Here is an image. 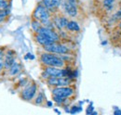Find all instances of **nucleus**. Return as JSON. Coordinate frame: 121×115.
Listing matches in <instances>:
<instances>
[{"mask_svg": "<svg viewBox=\"0 0 121 115\" xmlns=\"http://www.w3.org/2000/svg\"><path fill=\"white\" fill-rule=\"evenodd\" d=\"M39 61L44 67L45 66L58 67V68L65 67V61L60 58V56H58L57 54L46 52V51L42 52L39 55Z\"/></svg>", "mask_w": 121, "mask_h": 115, "instance_id": "1", "label": "nucleus"}, {"mask_svg": "<svg viewBox=\"0 0 121 115\" xmlns=\"http://www.w3.org/2000/svg\"><path fill=\"white\" fill-rule=\"evenodd\" d=\"M32 17L33 19L40 21L45 26L50 23V11L43 6L42 3L36 5L32 13Z\"/></svg>", "mask_w": 121, "mask_h": 115, "instance_id": "2", "label": "nucleus"}, {"mask_svg": "<svg viewBox=\"0 0 121 115\" xmlns=\"http://www.w3.org/2000/svg\"><path fill=\"white\" fill-rule=\"evenodd\" d=\"M36 94H37V85L35 81H30L23 86L22 90L20 93V98L22 100L31 102L32 100H34Z\"/></svg>", "mask_w": 121, "mask_h": 115, "instance_id": "3", "label": "nucleus"}, {"mask_svg": "<svg viewBox=\"0 0 121 115\" xmlns=\"http://www.w3.org/2000/svg\"><path fill=\"white\" fill-rule=\"evenodd\" d=\"M42 47H43V50L46 52H49L57 55H67L70 52V48L67 45L60 44V42H53Z\"/></svg>", "mask_w": 121, "mask_h": 115, "instance_id": "4", "label": "nucleus"}, {"mask_svg": "<svg viewBox=\"0 0 121 115\" xmlns=\"http://www.w3.org/2000/svg\"><path fill=\"white\" fill-rule=\"evenodd\" d=\"M51 93L53 96H57L62 99H70L75 95L76 90H75V87L71 86H57L51 89Z\"/></svg>", "mask_w": 121, "mask_h": 115, "instance_id": "5", "label": "nucleus"}, {"mask_svg": "<svg viewBox=\"0 0 121 115\" xmlns=\"http://www.w3.org/2000/svg\"><path fill=\"white\" fill-rule=\"evenodd\" d=\"M47 85L50 87H57V86H71L73 83V79H70L68 77H49L46 80Z\"/></svg>", "mask_w": 121, "mask_h": 115, "instance_id": "6", "label": "nucleus"}, {"mask_svg": "<svg viewBox=\"0 0 121 115\" xmlns=\"http://www.w3.org/2000/svg\"><path fill=\"white\" fill-rule=\"evenodd\" d=\"M41 76L45 80L48 79L49 77H60V76H63V68L45 66Z\"/></svg>", "mask_w": 121, "mask_h": 115, "instance_id": "7", "label": "nucleus"}, {"mask_svg": "<svg viewBox=\"0 0 121 115\" xmlns=\"http://www.w3.org/2000/svg\"><path fill=\"white\" fill-rule=\"evenodd\" d=\"M62 7V9L63 11L68 15L69 17H76L77 13H78V10H77V8H76V4H73V3H70L68 2L67 0H64L63 2H61V5Z\"/></svg>", "mask_w": 121, "mask_h": 115, "instance_id": "8", "label": "nucleus"}, {"mask_svg": "<svg viewBox=\"0 0 121 115\" xmlns=\"http://www.w3.org/2000/svg\"><path fill=\"white\" fill-rule=\"evenodd\" d=\"M3 59H4V63H5V69L8 70V69L15 62V60H16L14 52H13L12 50L9 49L8 51H6V52L4 53Z\"/></svg>", "mask_w": 121, "mask_h": 115, "instance_id": "9", "label": "nucleus"}, {"mask_svg": "<svg viewBox=\"0 0 121 115\" xmlns=\"http://www.w3.org/2000/svg\"><path fill=\"white\" fill-rule=\"evenodd\" d=\"M35 43L38 44L41 46H45L47 45L53 43V41L51 39H49L46 35L39 33H35Z\"/></svg>", "mask_w": 121, "mask_h": 115, "instance_id": "10", "label": "nucleus"}, {"mask_svg": "<svg viewBox=\"0 0 121 115\" xmlns=\"http://www.w3.org/2000/svg\"><path fill=\"white\" fill-rule=\"evenodd\" d=\"M68 19L64 16H60V17H56L54 18V25L56 28H58L59 30L66 28V25L68 23Z\"/></svg>", "mask_w": 121, "mask_h": 115, "instance_id": "11", "label": "nucleus"}, {"mask_svg": "<svg viewBox=\"0 0 121 115\" xmlns=\"http://www.w3.org/2000/svg\"><path fill=\"white\" fill-rule=\"evenodd\" d=\"M7 71H8V73H9V76H12V77L17 76V75H19L21 73V72H22V65L15 60V62Z\"/></svg>", "mask_w": 121, "mask_h": 115, "instance_id": "12", "label": "nucleus"}, {"mask_svg": "<svg viewBox=\"0 0 121 115\" xmlns=\"http://www.w3.org/2000/svg\"><path fill=\"white\" fill-rule=\"evenodd\" d=\"M66 29L69 32H79L80 31V26L75 21H69L67 25H66Z\"/></svg>", "mask_w": 121, "mask_h": 115, "instance_id": "13", "label": "nucleus"}, {"mask_svg": "<svg viewBox=\"0 0 121 115\" xmlns=\"http://www.w3.org/2000/svg\"><path fill=\"white\" fill-rule=\"evenodd\" d=\"M45 102V96L43 92H37L35 98L34 99V104L37 105V106H41L43 105V103Z\"/></svg>", "mask_w": 121, "mask_h": 115, "instance_id": "14", "label": "nucleus"}, {"mask_svg": "<svg viewBox=\"0 0 121 115\" xmlns=\"http://www.w3.org/2000/svg\"><path fill=\"white\" fill-rule=\"evenodd\" d=\"M42 4L49 11L57 8L56 6H55V4H54V2H53V0H42Z\"/></svg>", "mask_w": 121, "mask_h": 115, "instance_id": "15", "label": "nucleus"}, {"mask_svg": "<svg viewBox=\"0 0 121 115\" xmlns=\"http://www.w3.org/2000/svg\"><path fill=\"white\" fill-rule=\"evenodd\" d=\"M31 25H32V29H33V31H34L35 33H36L43 24H42L40 21H36V20L33 19V20H32V23H31Z\"/></svg>", "mask_w": 121, "mask_h": 115, "instance_id": "16", "label": "nucleus"}, {"mask_svg": "<svg viewBox=\"0 0 121 115\" xmlns=\"http://www.w3.org/2000/svg\"><path fill=\"white\" fill-rule=\"evenodd\" d=\"M9 13H10V11H9V8H7V9H0V23H2L8 18V16L9 15Z\"/></svg>", "mask_w": 121, "mask_h": 115, "instance_id": "17", "label": "nucleus"}, {"mask_svg": "<svg viewBox=\"0 0 121 115\" xmlns=\"http://www.w3.org/2000/svg\"><path fill=\"white\" fill-rule=\"evenodd\" d=\"M10 6L9 0H0V9H7Z\"/></svg>", "mask_w": 121, "mask_h": 115, "instance_id": "18", "label": "nucleus"}, {"mask_svg": "<svg viewBox=\"0 0 121 115\" xmlns=\"http://www.w3.org/2000/svg\"><path fill=\"white\" fill-rule=\"evenodd\" d=\"M114 2H115V0H104L103 6H104L105 8H110L113 6Z\"/></svg>", "mask_w": 121, "mask_h": 115, "instance_id": "19", "label": "nucleus"}, {"mask_svg": "<svg viewBox=\"0 0 121 115\" xmlns=\"http://www.w3.org/2000/svg\"><path fill=\"white\" fill-rule=\"evenodd\" d=\"M4 70H5V63H4L3 58H0V74L3 72Z\"/></svg>", "mask_w": 121, "mask_h": 115, "instance_id": "20", "label": "nucleus"}, {"mask_svg": "<svg viewBox=\"0 0 121 115\" xmlns=\"http://www.w3.org/2000/svg\"><path fill=\"white\" fill-rule=\"evenodd\" d=\"M81 107H73L70 111L71 113H76V112H78V111H81Z\"/></svg>", "mask_w": 121, "mask_h": 115, "instance_id": "21", "label": "nucleus"}, {"mask_svg": "<svg viewBox=\"0 0 121 115\" xmlns=\"http://www.w3.org/2000/svg\"><path fill=\"white\" fill-rule=\"evenodd\" d=\"M53 2H54V4H55V6H56V8H59L60 5H61V0H53Z\"/></svg>", "mask_w": 121, "mask_h": 115, "instance_id": "22", "label": "nucleus"}, {"mask_svg": "<svg viewBox=\"0 0 121 115\" xmlns=\"http://www.w3.org/2000/svg\"><path fill=\"white\" fill-rule=\"evenodd\" d=\"M91 113H93V107L91 105L89 109H87V114H91Z\"/></svg>", "mask_w": 121, "mask_h": 115, "instance_id": "23", "label": "nucleus"}, {"mask_svg": "<svg viewBox=\"0 0 121 115\" xmlns=\"http://www.w3.org/2000/svg\"><path fill=\"white\" fill-rule=\"evenodd\" d=\"M4 53H5V50L3 47H0V58L4 57Z\"/></svg>", "mask_w": 121, "mask_h": 115, "instance_id": "24", "label": "nucleus"}, {"mask_svg": "<svg viewBox=\"0 0 121 115\" xmlns=\"http://www.w3.org/2000/svg\"><path fill=\"white\" fill-rule=\"evenodd\" d=\"M68 2H70V3H73V4H76V0H67Z\"/></svg>", "mask_w": 121, "mask_h": 115, "instance_id": "25", "label": "nucleus"}, {"mask_svg": "<svg viewBox=\"0 0 121 115\" xmlns=\"http://www.w3.org/2000/svg\"><path fill=\"white\" fill-rule=\"evenodd\" d=\"M115 114L117 115V114H119V115H121V111H116L115 112H114Z\"/></svg>", "mask_w": 121, "mask_h": 115, "instance_id": "26", "label": "nucleus"}, {"mask_svg": "<svg viewBox=\"0 0 121 115\" xmlns=\"http://www.w3.org/2000/svg\"><path fill=\"white\" fill-rule=\"evenodd\" d=\"M48 106H51V105H52V103H51V102H48Z\"/></svg>", "mask_w": 121, "mask_h": 115, "instance_id": "27", "label": "nucleus"}, {"mask_svg": "<svg viewBox=\"0 0 121 115\" xmlns=\"http://www.w3.org/2000/svg\"><path fill=\"white\" fill-rule=\"evenodd\" d=\"M119 28H121V21L119 22Z\"/></svg>", "mask_w": 121, "mask_h": 115, "instance_id": "28", "label": "nucleus"}]
</instances>
